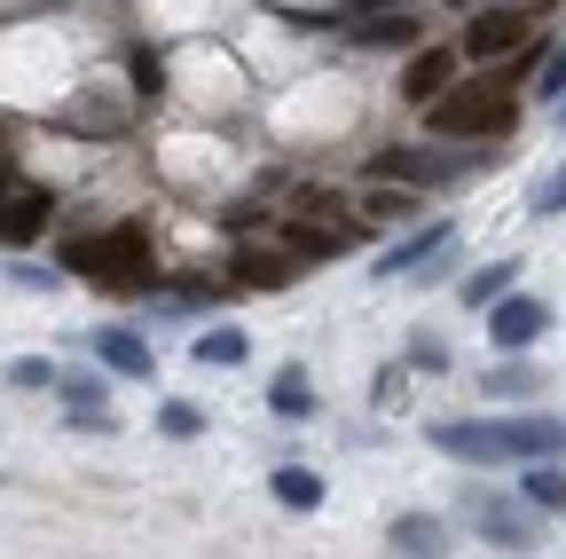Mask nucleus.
Masks as SVG:
<instances>
[{
    "label": "nucleus",
    "instance_id": "nucleus-1",
    "mask_svg": "<svg viewBox=\"0 0 566 559\" xmlns=\"http://www.w3.org/2000/svg\"><path fill=\"white\" fill-rule=\"evenodd\" d=\"M433 449L457 457V465H527V457H558L566 426L543 417V410L535 417H441Z\"/></svg>",
    "mask_w": 566,
    "mask_h": 559
},
{
    "label": "nucleus",
    "instance_id": "nucleus-19",
    "mask_svg": "<svg viewBox=\"0 0 566 559\" xmlns=\"http://www.w3.org/2000/svg\"><path fill=\"white\" fill-rule=\"evenodd\" d=\"M512 284H520V260H488V268H472V276H464V292H457V300L480 315L495 292H512Z\"/></svg>",
    "mask_w": 566,
    "mask_h": 559
},
{
    "label": "nucleus",
    "instance_id": "nucleus-14",
    "mask_svg": "<svg viewBox=\"0 0 566 559\" xmlns=\"http://www.w3.org/2000/svg\"><path fill=\"white\" fill-rule=\"evenodd\" d=\"M520 497H527L535 513H566V473H558V457H527Z\"/></svg>",
    "mask_w": 566,
    "mask_h": 559
},
{
    "label": "nucleus",
    "instance_id": "nucleus-10",
    "mask_svg": "<svg viewBox=\"0 0 566 559\" xmlns=\"http://www.w3.org/2000/svg\"><path fill=\"white\" fill-rule=\"evenodd\" d=\"M275 237H283V252H292V260H338V252H346L354 237H363V229H338L331 214H323V221H315V214H292Z\"/></svg>",
    "mask_w": 566,
    "mask_h": 559
},
{
    "label": "nucleus",
    "instance_id": "nucleus-24",
    "mask_svg": "<svg viewBox=\"0 0 566 559\" xmlns=\"http://www.w3.org/2000/svg\"><path fill=\"white\" fill-rule=\"evenodd\" d=\"M205 300H221V292L205 284V276H181V284H166V292H158V308H166V315H189V308H205Z\"/></svg>",
    "mask_w": 566,
    "mask_h": 559
},
{
    "label": "nucleus",
    "instance_id": "nucleus-9",
    "mask_svg": "<svg viewBox=\"0 0 566 559\" xmlns=\"http://www.w3.org/2000/svg\"><path fill=\"white\" fill-rule=\"evenodd\" d=\"M449 80H464V55H457V48H433V40H417L409 63H401V103H433Z\"/></svg>",
    "mask_w": 566,
    "mask_h": 559
},
{
    "label": "nucleus",
    "instance_id": "nucleus-27",
    "mask_svg": "<svg viewBox=\"0 0 566 559\" xmlns=\"http://www.w3.org/2000/svg\"><path fill=\"white\" fill-rule=\"evenodd\" d=\"M551 214H566V166L535 182V221H551Z\"/></svg>",
    "mask_w": 566,
    "mask_h": 559
},
{
    "label": "nucleus",
    "instance_id": "nucleus-22",
    "mask_svg": "<svg viewBox=\"0 0 566 559\" xmlns=\"http://www.w3.org/2000/svg\"><path fill=\"white\" fill-rule=\"evenodd\" d=\"M71 126H80V134H118V126H126V103H111V95H80Z\"/></svg>",
    "mask_w": 566,
    "mask_h": 559
},
{
    "label": "nucleus",
    "instance_id": "nucleus-25",
    "mask_svg": "<svg viewBox=\"0 0 566 559\" xmlns=\"http://www.w3.org/2000/svg\"><path fill=\"white\" fill-rule=\"evenodd\" d=\"M55 386H63V410H111L95 371H71V379H55Z\"/></svg>",
    "mask_w": 566,
    "mask_h": 559
},
{
    "label": "nucleus",
    "instance_id": "nucleus-12",
    "mask_svg": "<svg viewBox=\"0 0 566 559\" xmlns=\"http://www.w3.org/2000/svg\"><path fill=\"white\" fill-rule=\"evenodd\" d=\"M95 355H103V371H118V379H150V346H142V331H126V323L95 331Z\"/></svg>",
    "mask_w": 566,
    "mask_h": 559
},
{
    "label": "nucleus",
    "instance_id": "nucleus-4",
    "mask_svg": "<svg viewBox=\"0 0 566 559\" xmlns=\"http://www.w3.org/2000/svg\"><path fill=\"white\" fill-rule=\"evenodd\" d=\"M472 166H480L472 143H424V151H378L363 174L370 182H401V189H457Z\"/></svg>",
    "mask_w": 566,
    "mask_h": 559
},
{
    "label": "nucleus",
    "instance_id": "nucleus-26",
    "mask_svg": "<svg viewBox=\"0 0 566 559\" xmlns=\"http://www.w3.org/2000/svg\"><path fill=\"white\" fill-rule=\"evenodd\" d=\"M409 363H417L424 379H441V371H449V346H441L433 331H417V339H409Z\"/></svg>",
    "mask_w": 566,
    "mask_h": 559
},
{
    "label": "nucleus",
    "instance_id": "nucleus-5",
    "mask_svg": "<svg viewBox=\"0 0 566 559\" xmlns=\"http://www.w3.org/2000/svg\"><path fill=\"white\" fill-rule=\"evenodd\" d=\"M535 32V9H472L464 17V40H457V55L464 63H504V55H520V40Z\"/></svg>",
    "mask_w": 566,
    "mask_h": 559
},
{
    "label": "nucleus",
    "instance_id": "nucleus-17",
    "mask_svg": "<svg viewBox=\"0 0 566 559\" xmlns=\"http://www.w3.org/2000/svg\"><path fill=\"white\" fill-rule=\"evenodd\" d=\"M197 363H212V371H237L244 355H252V339L237 331V323H221V331H197V346H189Z\"/></svg>",
    "mask_w": 566,
    "mask_h": 559
},
{
    "label": "nucleus",
    "instance_id": "nucleus-18",
    "mask_svg": "<svg viewBox=\"0 0 566 559\" xmlns=\"http://www.w3.org/2000/svg\"><path fill=\"white\" fill-rule=\"evenodd\" d=\"M441 536H449V528H441L433 513H401V520L386 528V544H394V551H424V559H433V551H449Z\"/></svg>",
    "mask_w": 566,
    "mask_h": 559
},
{
    "label": "nucleus",
    "instance_id": "nucleus-2",
    "mask_svg": "<svg viewBox=\"0 0 566 559\" xmlns=\"http://www.w3.org/2000/svg\"><path fill=\"white\" fill-rule=\"evenodd\" d=\"M424 126H433L441 143H512L520 95L512 87H464V80H449L433 103H424Z\"/></svg>",
    "mask_w": 566,
    "mask_h": 559
},
{
    "label": "nucleus",
    "instance_id": "nucleus-13",
    "mask_svg": "<svg viewBox=\"0 0 566 559\" xmlns=\"http://www.w3.org/2000/svg\"><path fill=\"white\" fill-rule=\"evenodd\" d=\"M229 284H244V292L292 284V252H237V260H229Z\"/></svg>",
    "mask_w": 566,
    "mask_h": 559
},
{
    "label": "nucleus",
    "instance_id": "nucleus-20",
    "mask_svg": "<svg viewBox=\"0 0 566 559\" xmlns=\"http://www.w3.org/2000/svg\"><path fill=\"white\" fill-rule=\"evenodd\" d=\"M268 488H275V505H283V513H315V505H323V480H315L307 465H283Z\"/></svg>",
    "mask_w": 566,
    "mask_h": 559
},
{
    "label": "nucleus",
    "instance_id": "nucleus-32",
    "mask_svg": "<svg viewBox=\"0 0 566 559\" xmlns=\"http://www.w3.org/2000/svg\"><path fill=\"white\" fill-rule=\"evenodd\" d=\"M551 103H558V111H551V118H558V126H566V87H558V95H551Z\"/></svg>",
    "mask_w": 566,
    "mask_h": 559
},
{
    "label": "nucleus",
    "instance_id": "nucleus-21",
    "mask_svg": "<svg viewBox=\"0 0 566 559\" xmlns=\"http://www.w3.org/2000/svg\"><path fill=\"white\" fill-rule=\"evenodd\" d=\"M268 402H275L283 417H307V410H315V379H307V371H275Z\"/></svg>",
    "mask_w": 566,
    "mask_h": 559
},
{
    "label": "nucleus",
    "instance_id": "nucleus-23",
    "mask_svg": "<svg viewBox=\"0 0 566 559\" xmlns=\"http://www.w3.org/2000/svg\"><path fill=\"white\" fill-rule=\"evenodd\" d=\"M158 434L197 442V434H205V410H197V402H181V394H166V402H158Z\"/></svg>",
    "mask_w": 566,
    "mask_h": 559
},
{
    "label": "nucleus",
    "instance_id": "nucleus-29",
    "mask_svg": "<svg viewBox=\"0 0 566 559\" xmlns=\"http://www.w3.org/2000/svg\"><path fill=\"white\" fill-rule=\"evenodd\" d=\"M9 284H24V292H55V268H32V260H9Z\"/></svg>",
    "mask_w": 566,
    "mask_h": 559
},
{
    "label": "nucleus",
    "instance_id": "nucleus-3",
    "mask_svg": "<svg viewBox=\"0 0 566 559\" xmlns=\"http://www.w3.org/2000/svg\"><path fill=\"white\" fill-rule=\"evenodd\" d=\"M150 260H158V245H150V229H142V221H126V229H111V237H71V245H63V268L95 276L103 292H142V284H150Z\"/></svg>",
    "mask_w": 566,
    "mask_h": 559
},
{
    "label": "nucleus",
    "instance_id": "nucleus-8",
    "mask_svg": "<svg viewBox=\"0 0 566 559\" xmlns=\"http://www.w3.org/2000/svg\"><path fill=\"white\" fill-rule=\"evenodd\" d=\"M48 221H55V197H48L40 182H24V189H0V252H24V245H40V237H48Z\"/></svg>",
    "mask_w": 566,
    "mask_h": 559
},
{
    "label": "nucleus",
    "instance_id": "nucleus-28",
    "mask_svg": "<svg viewBox=\"0 0 566 559\" xmlns=\"http://www.w3.org/2000/svg\"><path fill=\"white\" fill-rule=\"evenodd\" d=\"M558 87H566V48H551V55H543V63H535V95H543V103H551V95H558Z\"/></svg>",
    "mask_w": 566,
    "mask_h": 559
},
{
    "label": "nucleus",
    "instance_id": "nucleus-31",
    "mask_svg": "<svg viewBox=\"0 0 566 559\" xmlns=\"http://www.w3.org/2000/svg\"><path fill=\"white\" fill-rule=\"evenodd\" d=\"M9 379H17V386H55V363H17Z\"/></svg>",
    "mask_w": 566,
    "mask_h": 559
},
{
    "label": "nucleus",
    "instance_id": "nucleus-33",
    "mask_svg": "<svg viewBox=\"0 0 566 559\" xmlns=\"http://www.w3.org/2000/svg\"><path fill=\"white\" fill-rule=\"evenodd\" d=\"M0 182H9V151H0Z\"/></svg>",
    "mask_w": 566,
    "mask_h": 559
},
{
    "label": "nucleus",
    "instance_id": "nucleus-30",
    "mask_svg": "<svg viewBox=\"0 0 566 559\" xmlns=\"http://www.w3.org/2000/svg\"><path fill=\"white\" fill-rule=\"evenodd\" d=\"M134 87H142V95H158V48H142V55H134Z\"/></svg>",
    "mask_w": 566,
    "mask_h": 559
},
{
    "label": "nucleus",
    "instance_id": "nucleus-15",
    "mask_svg": "<svg viewBox=\"0 0 566 559\" xmlns=\"http://www.w3.org/2000/svg\"><path fill=\"white\" fill-rule=\"evenodd\" d=\"M480 394L488 402H527V394H543V371L535 363H495V371H480Z\"/></svg>",
    "mask_w": 566,
    "mask_h": 559
},
{
    "label": "nucleus",
    "instance_id": "nucleus-6",
    "mask_svg": "<svg viewBox=\"0 0 566 559\" xmlns=\"http://www.w3.org/2000/svg\"><path fill=\"white\" fill-rule=\"evenodd\" d=\"M551 331V308L535 292H495L488 300V339H495V355H520V346H535Z\"/></svg>",
    "mask_w": 566,
    "mask_h": 559
},
{
    "label": "nucleus",
    "instance_id": "nucleus-7",
    "mask_svg": "<svg viewBox=\"0 0 566 559\" xmlns=\"http://www.w3.org/2000/svg\"><path fill=\"white\" fill-rule=\"evenodd\" d=\"M424 40V0H386V9H354V48H417Z\"/></svg>",
    "mask_w": 566,
    "mask_h": 559
},
{
    "label": "nucleus",
    "instance_id": "nucleus-11",
    "mask_svg": "<svg viewBox=\"0 0 566 559\" xmlns=\"http://www.w3.org/2000/svg\"><path fill=\"white\" fill-rule=\"evenodd\" d=\"M464 513H472V528H488L495 544H512V551L535 536V505H504V497H488V488H472Z\"/></svg>",
    "mask_w": 566,
    "mask_h": 559
},
{
    "label": "nucleus",
    "instance_id": "nucleus-16",
    "mask_svg": "<svg viewBox=\"0 0 566 559\" xmlns=\"http://www.w3.org/2000/svg\"><path fill=\"white\" fill-rule=\"evenodd\" d=\"M449 237H457V229H449V221H433V229H417V237H401V245H394V252H378V276H409V268H417V260H424V252H441V245H449Z\"/></svg>",
    "mask_w": 566,
    "mask_h": 559
}]
</instances>
